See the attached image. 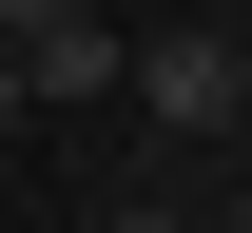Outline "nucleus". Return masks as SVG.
<instances>
[{
    "mask_svg": "<svg viewBox=\"0 0 252 233\" xmlns=\"http://www.w3.org/2000/svg\"><path fill=\"white\" fill-rule=\"evenodd\" d=\"M20 117H39V98H20V39H0V136H20Z\"/></svg>",
    "mask_w": 252,
    "mask_h": 233,
    "instance_id": "nucleus-3",
    "label": "nucleus"
},
{
    "mask_svg": "<svg viewBox=\"0 0 252 233\" xmlns=\"http://www.w3.org/2000/svg\"><path fill=\"white\" fill-rule=\"evenodd\" d=\"M214 39H233V78H252V20H214Z\"/></svg>",
    "mask_w": 252,
    "mask_h": 233,
    "instance_id": "nucleus-4",
    "label": "nucleus"
},
{
    "mask_svg": "<svg viewBox=\"0 0 252 233\" xmlns=\"http://www.w3.org/2000/svg\"><path fill=\"white\" fill-rule=\"evenodd\" d=\"M0 20H59V0H0Z\"/></svg>",
    "mask_w": 252,
    "mask_h": 233,
    "instance_id": "nucleus-5",
    "label": "nucleus"
},
{
    "mask_svg": "<svg viewBox=\"0 0 252 233\" xmlns=\"http://www.w3.org/2000/svg\"><path fill=\"white\" fill-rule=\"evenodd\" d=\"M20 39V98H117V20L97 0H59V20H0Z\"/></svg>",
    "mask_w": 252,
    "mask_h": 233,
    "instance_id": "nucleus-2",
    "label": "nucleus"
},
{
    "mask_svg": "<svg viewBox=\"0 0 252 233\" xmlns=\"http://www.w3.org/2000/svg\"><path fill=\"white\" fill-rule=\"evenodd\" d=\"M117 98H156V136H233L252 78H233V39H117Z\"/></svg>",
    "mask_w": 252,
    "mask_h": 233,
    "instance_id": "nucleus-1",
    "label": "nucleus"
},
{
    "mask_svg": "<svg viewBox=\"0 0 252 233\" xmlns=\"http://www.w3.org/2000/svg\"><path fill=\"white\" fill-rule=\"evenodd\" d=\"M117 233H175V214H117Z\"/></svg>",
    "mask_w": 252,
    "mask_h": 233,
    "instance_id": "nucleus-6",
    "label": "nucleus"
}]
</instances>
